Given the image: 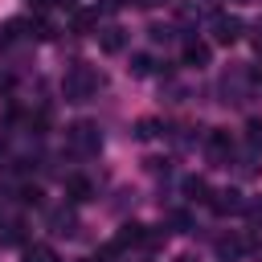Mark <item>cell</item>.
<instances>
[{"label": "cell", "mask_w": 262, "mask_h": 262, "mask_svg": "<svg viewBox=\"0 0 262 262\" xmlns=\"http://www.w3.org/2000/svg\"><path fill=\"white\" fill-rule=\"evenodd\" d=\"M98 45H102V53H119L123 49V29H102Z\"/></svg>", "instance_id": "cell-3"}, {"label": "cell", "mask_w": 262, "mask_h": 262, "mask_svg": "<svg viewBox=\"0 0 262 262\" xmlns=\"http://www.w3.org/2000/svg\"><path fill=\"white\" fill-rule=\"evenodd\" d=\"M209 147H213V151H225V147H229V135H225V131H213V135H209Z\"/></svg>", "instance_id": "cell-9"}, {"label": "cell", "mask_w": 262, "mask_h": 262, "mask_svg": "<svg viewBox=\"0 0 262 262\" xmlns=\"http://www.w3.org/2000/svg\"><path fill=\"white\" fill-rule=\"evenodd\" d=\"M25 262H57V254H53L49 246H33V250L25 254Z\"/></svg>", "instance_id": "cell-8"}, {"label": "cell", "mask_w": 262, "mask_h": 262, "mask_svg": "<svg viewBox=\"0 0 262 262\" xmlns=\"http://www.w3.org/2000/svg\"><path fill=\"white\" fill-rule=\"evenodd\" d=\"M237 37H242V20L221 16V20H217V41H225V45H229V41H237Z\"/></svg>", "instance_id": "cell-2"}, {"label": "cell", "mask_w": 262, "mask_h": 262, "mask_svg": "<svg viewBox=\"0 0 262 262\" xmlns=\"http://www.w3.org/2000/svg\"><path fill=\"white\" fill-rule=\"evenodd\" d=\"M237 205H242V201H237V192H233V188H229V192H217V201H213V209H217V213H229V209H237Z\"/></svg>", "instance_id": "cell-7"}, {"label": "cell", "mask_w": 262, "mask_h": 262, "mask_svg": "<svg viewBox=\"0 0 262 262\" xmlns=\"http://www.w3.org/2000/svg\"><path fill=\"white\" fill-rule=\"evenodd\" d=\"M246 139H250V147H262V123H258V119L250 123V135H246Z\"/></svg>", "instance_id": "cell-10"}, {"label": "cell", "mask_w": 262, "mask_h": 262, "mask_svg": "<svg viewBox=\"0 0 262 262\" xmlns=\"http://www.w3.org/2000/svg\"><path fill=\"white\" fill-rule=\"evenodd\" d=\"M184 61H192V66H205V61H209V45H201V41H188V45H184Z\"/></svg>", "instance_id": "cell-4"}, {"label": "cell", "mask_w": 262, "mask_h": 262, "mask_svg": "<svg viewBox=\"0 0 262 262\" xmlns=\"http://www.w3.org/2000/svg\"><path fill=\"white\" fill-rule=\"evenodd\" d=\"M74 143H78V147H98L94 127H86V123H82V127H74Z\"/></svg>", "instance_id": "cell-5"}, {"label": "cell", "mask_w": 262, "mask_h": 262, "mask_svg": "<svg viewBox=\"0 0 262 262\" xmlns=\"http://www.w3.org/2000/svg\"><path fill=\"white\" fill-rule=\"evenodd\" d=\"M90 90H94V74H90V70H74V74L66 78V94H70L74 102H82Z\"/></svg>", "instance_id": "cell-1"}, {"label": "cell", "mask_w": 262, "mask_h": 262, "mask_svg": "<svg viewBox=\"0 0 262 262\" xmlns=\"http://www.w3.org/2000/svg\"><path fill=\"white\" fill-rule=\"evenodd\" d=\"M66 188H70V196H74V201H86V196H90V180H82V176H70V184H66Z\"/></svg>", "instance_id": "cell-6"}]
</instances>
